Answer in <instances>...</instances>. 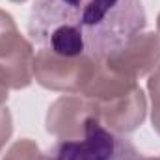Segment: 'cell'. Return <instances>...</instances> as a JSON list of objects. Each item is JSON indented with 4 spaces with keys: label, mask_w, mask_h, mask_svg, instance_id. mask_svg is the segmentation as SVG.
Returning <instances> with one entry per match:
<instances>
[{
    "label": "cell",
    "mask_w": 160,
    "mask_h": 160,
    "mask_svg": "<svg viewBox=\"0 0 160 160\" xmlns=\"http://www.w3.org/2000/svg\"><path fill=\"white\" fill-rule=\"evenodd\" d=\"M142 0H34L28 36L63 56L102 60L145 28Z\"/></svg>",
    "instance_id": "6da1fadb"
},
{
    "label": "cell",
    "mask_w": 160,
    "mask_h": 160,
    "mask_svg": "<svg viewBox=\"0 0 160 160\" xmlns=\"http://www.w3.org/2000/svg\"><path fill=\"white\" fill-rule=\"evenodd\" d=\"M45 160H147L123 134L104 128L95 118L86 123L82 140L58 142Z\"/></svg>",
    "instance_id": "7a4b0ae2"
},
{
    "label": "cell",
    "mask_w": 160,
    "mask_h": 160,
    "mask_svg": "<svg viewBox=\"0 0 160 160\" xmlns=\"http://www.w3.org/2000/svg\"><path fill=\"white\" fill-rule=\"evenodd\" d=\"M95 62L86 56H63L50 48H39L34 58V80L50 91L80 93Z\"/></svg>",
    "instance_id": "3957f363"
},
{
    "label": "cell",
    "mask_w": 160,
    "mask_h": 160,
    "mask_svg": "<svg viewBox=\"0 0 160 160\" xmlns=\"http://www.w3.org/2000/svg\"><path fill=\"white\" fill-rule=\"evenodd\" d=\"M91 118H95L93 102L80 93H71L56 99L48 106L45 128L60 142L82 140L86 134V123Z\"/></svg>",
    "instance_id": "277c9868"
},
{
    "label": "cell",
    "mask_w": 160,
    "mask_h": 160,
    "mask_svg": "<svg viewBox=\"0 0 160 160\" xmlns=\"http://www.w3.org/2000/svg\"><path fill=\"white\" fill-rule=\"evenodd\" d=\"M104 62L128 78H142L149 75L160 62V36L155 32H140L108 54Z\"/></svg>",
    "instance_id": "5b68a950"
},
{
    "label": "cell",
    "mask_w": 160,
    "mask_h": 160,
    "mask_svg": "<svg viewBox=\"0 0 160 160\" xmlns=\"http://www.w3.org/2000/svg\"><path fill=\"white\" fill-rule=\"evenodd\" d=\"M91 102L95 108V119L104 128L116 134L134 132L145 121L147 116V97L140 86L110 101H102V102L91 101Z\"/></svg>",
    "instance_id": "8992f818"
},
{
    "label": "cell",
    "mask_w": 160,
    "mask_h": 160,
    "mask_svg": "<svg viewBox=\"0 0 160 160\" xmlns=\"http://www.w3.org/2000/svg\"><path fill=\"white\" fill-rule=\"evenodd\" d=\"M34 47L26 38L0 56V82L8 89H24L34 82Z\"/></svg>",
    "instance_id": "52a82bcc"
},
{
    "label": "cell",
    "mask_w": 160,
    "mask_h": 160,
    "mask_svg": "<svg viewBox=\"0 0 160 160\" xmlns=\"http://www.w3.org/2000/svg\"><path fill=\"white\" fill-rule=\"evenodd\" d=\"M2 160H45V155L41 153L38 143L30 138L17 140L4 155Z\"/></svg>",
    "instance_id": "ba28073f"
},
{
    "label": "cell",
    "mask_w": 160,
    "mask_h": 160,
    "mask_svg": "<svg viewBox=\"0 0 160 160\" xmlns=\"http://www.w3.org/2000/svg\"><path fill=\"white\" fill-rule=\"evenodd\" d=\"M21 34L17 30V24L13 21V17L0 9V56L6 54L8 50H11L19 41H21Z\"/></svg>",
    "instance_id": "9c48e42d"
},
{
    "label": "cell",
    "mask_w": 160,
    "mask_h": 160,
    "mask_svg": "<svg viewBox=\"0 0 160 160\" xmlns=\"http://www.w3.org/2000/svg\"><path fill=\"white\" fill-rule=\"evenodd\" d=\"M147 91L151 97V123L157 134L160 136V63L149 73Z\"/></svg>",
    "instance_id": "30bf717a"
},
{
    "label": "cell",
    "mask_w": 160,
    "mask_h": 160,
    "mask_svg": "<svg viewBox=\"0 0 160 160\" xmlns=\"http://www.w3.org/2000/svg\"><path fill=\"white\" fill-rule=\"evenodd\" d=\"M11 134H13L11 112H9L6 106H2V108H0V153H2V149L6 147V143L9 142Z\"/></svg>",
    "instance_id": "8fae6325"
},
{
    "label": "cell",
    "mask_w": 160,
    "mask_h": 160,
    "mask_svg": "<svg viewBox=\"0 0 160 160\" xmlns=\"http://www.w3.org/2000/svg\"><path fill=\"white\" fill-rule=\"evenodd\" d=\"M8 97H9V95H8V88H6V86H4V84L0 82V108H2L4 104H6Z\"/></svg>",
    "instance_id": "7c38bea8"
},
{
    "label": "cell",
    "mask_w": 160,
    "mask_h": 160,
    "mask_svg": "<svg viewBox=\"0 0 160 160\" xmlns=\"http://www.w3.org/2000/svg\"><path fill=\"white\" fill-rule=\"evenodd\" d=\"M157 30H158L157 34L160 36V13H158V17H157Z\"/></svg>",
    "instance_id": "4fadbf2b"
},
{
    "label": "cell",
    "mask_w": 160,
    "mask_h": 160,
    "mask_svg": "<svg viewBox=\"0 0 160 160\" xmlns=\"http://www.w3.org/2000/svg\"><path fill=\"white\" fill-rule=\"evenodd\" d=\"M147 160H160V157H155V158H147Z\"/></svg>",
    "instance_id": "5bb4252c"
},
{
    "label": "cell",
    "mask_w": 160,
    "mask_h": 160,
    "mask_svg": "<svg viewBox=\"0 0 160 160\" xmlns=\"http://www.w3.org/2000/svg\"><path fill=\"white\" fill-rule=\"evenodd\" d=\"M11 2H26V0H11Z\"/></svg>",
    "instance_id": "9a60e30c"
}]
</instances>
